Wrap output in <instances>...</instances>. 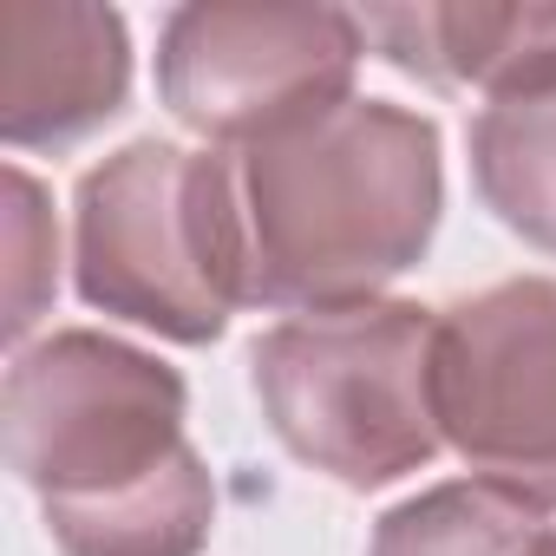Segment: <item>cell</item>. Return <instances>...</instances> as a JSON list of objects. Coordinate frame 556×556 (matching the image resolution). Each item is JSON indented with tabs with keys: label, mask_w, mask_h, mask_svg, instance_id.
<instances>
[{
	"label": "cell",
	"mask_w": 556,
	"mask_h": 556,
	"mask_svg": "<svg viewBox=\"0 0 556 556\" xmlns=\"http://www.w3.org/2000/svg\"><path fill=\"white\" fill-rule=\"evenodd\" d=\"M190 387L99 328H53L0 380V452L66 556H203L216 478L184 439Z\"/></svg>",
	"instance_id": "obj_1"
},
{
	"label": "cell",
	"mask_w": 556,
	"mask_h": 556,
	"mask_svg": "<svg viewBox=\"0 0 556 556\" xmlns=\"http://www.w3.org/2000/svg\"><path fill=\"white\" fill-rule=\"evenodd\" d=\"M236 190L249 223V302L289 315L361 308L419 268L439 236V125L393 99H348L249 144Z\"/></svg>",
	"instance_id": "obj_2"
},
{
	"label": "cell",
	"mask_w": 556,
	"mask_h": 556,
	"mask_svg": "<svg viewBox=\"0 0 556 556\" xmlns=\"http://www.w3.org/2000/svg\"><path fill=\"white\" fill-rule=\"evenodd\" d=\"M73 289L177 348L223 341L249 302V223L229 157L131 138L73 190Z\"/></svg>",
	"instance_id": "obj_3"
},
{
	"label": "cell",
	"mask_w": 556,
	"mask_h": 556,
	"mask_svg": "<svg viewBox=\"0 0 556 556\" xmlns=\"http://www.w3.org/2000/svg\"><path fill=\"white\" fill-rule=\"evenodd\" d=\"M439 308L361 302L289 315L249 348V387L268 432L341 491H387L445 445L432 406Z\"/></svg>",
	"instance_id": "obj_4"
},
{
	"label": "cell",
	"mask_w": 556,
	"mask_h": 556,
	"mask_svg": "<svg viewBox=\"0 0 556 556\" xmlns=\"http://www.w3.org/2000/svg\"><path fill=\"white\" fill-rule=\"evenodd\" d=\"M367 34L328 0H190L157 34V99L203 144H268L354 99Z\"/></svg>",
	"instance_id": "obj_5"
},
{
	"label": "cell",
	"mask_w": 556,
	"mask_h": 556,
	"mask_svg": "<svg viewBox=\"0 0 556 556\" xmlns=\"http://www.w3.org/2000/svg\"><path fill=\"white\" fill-rule=\"evenodd\" d=\"M432 406L471 478L556 510V275H510L439 308Z\"/></svg>",
	"instance_id": "obj_6"
},
{
	"label": "cell",
	"mask_w": 556,
	"mask_h": 556,
	"mask_svg": "<svg viewBox=\"0 0 556 556\" xmlns=\"http://www.w3.org/2000/svg\"><path fill=\"white\" fill-rule=\"evenodd\" d=\"M131 99V34L92 0L0 8V138L14 151H66L112 125Z\"/></svg>",
	"instance_id": "obj_7"
},
{
	"label": "cell",
	"mask_w": 556,
	"mask_h": 556,
	"mask_svg": "<svg viewBox=\"0 0 556 556\" xmlns=\"http://www.w3.org/2000/svg\"><path fill=\"white\" fill-rule=\"evenodd\" d=\"M367 47L439 86V92H484L536 99L556 92V0H419V8H367Z\"/></svg>",
	"instance_id": "obj_8"
},
{
	"label": "cell",
	"mask_w": 556,
	"mask_h": 556,
	"mask_svg": "<svg viewBox=\"0 0 556 556\" xmlns=\"http://www.w3.org/2000/svg\"><path fill=\"white\" fill-rule=\"evenodd\" d=\"M471 184L504 229L556 255V92L504 99L471 118Z\"/></svg>",
	"instance_id": "obj_9"
},
{
	"label": "cell",
	"mask_w": 556,
	"mask_h": 556,
	"mask_svg": "<svg viewBox=\"0 0 556 556\" xmlns=\"http://www.w3.org/2000/svg\"><path fill=\"white\" fill-rule=\"evenodd\" d=\"M536 530H543V510H530L523 497L484 478H452L393 504L374 523L367 556H523Z\"/></svg>",
	"instance_id": "obj_10"
},
{
	"label": "cell",
	"mask_w": 556,
	"mask_h": 556,
	"mask_svg": "<svg viewBox=\"0 0 556 556\" xmlns=\"http://www.w3.org/2000/svg\"><path fill=\"white\" fill-rule=\"evenodd\" d=\"M60 289V223H53V197L40 177H27L21 164H8V341L21 354L27 328L47 315Z\"/></svg>",
	"instance_id": "obj_11"
},
{
	"label": "cell",
	"mask_w": 556,
	"mask_h": 556,
	"mask_svg": "<svg viewBox=\"0 0 556 556\" xmlns=\"http://www.w3.org/2000/svg\"><path fill=\"white\" fill-rule=\"evenodd\" d=\"M523 556H556V523H543V530H536V543H530Z\"/></svg>",
	"instance_id": "obj_12"
}]
</instances>
